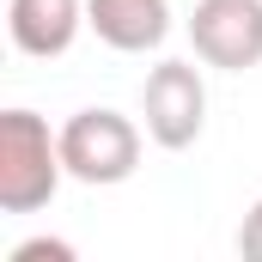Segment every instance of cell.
<instances>
[{
	"mask_svg": "<svg viewBox=\"0 0 262 262\" xmlns=\"http://www.w3.org/2000/svg\"><path fill=\"white\" fill-rule=\"evenodd\" d=\"M85 25L98 31V43L146 55L171 37V0H85Z\"/></svg>",
	"mask_w": 262,
	"mask_h": 262,
	"instance_id": "6",
	"label": "cell"
},
{
	"mask_svg": "<svg viewBox=\"0 0 262 262\" xmlns=\"http://www.w3.org/2000/svg\"><path fill=\"white\" fill-rule=\"evenodd\" d=\"M189 43L220 73H250L262 67V0H195L189 12Z\"/></svg>",
	"mask_w": 262,
	"mask_h": 262,
	"instance_id": "4",
	"label": "cell"
},
{
	"mask_svg": "<svg viewBox=\"0 0 262 262\" xmlns=\"http://www.w3.org/2000/svg\"><path fill=\"white\" fill-rule=\"evenodd\" d=\"M67 177L61 134L37 110H0V207L6 213H37L49 207Z\"/></svg>",
	"mask_w": 262,
	"mask_h": 262,
	"instance_id": "1",
	"label": "cell"
},
{
	"mask_svg": "<svg viewBox=\"0 0 262 262\" xmlns=\"http://www.w3.org/2000/svg\"><path fill=\"white\" fill-rule=\"evenodd\" d=\"M79 25H85V0H6V31L18 55L55 61L73 49Z\"/></svg>",
	"mask_w": 262,
	"mask_h": 262,
	"instance_id": "5",
	"label": "cell"
},
{
	"mask_svg": "<svg viewBox=\"0 0 262 262\" xmlns=\"http://www.w3.org/2000/svg\"><path fill=\"white\" fill-rule=\"evenodd\" d=\"M61 159L73 183L110 189L140 171V128L122 110H73L61 122Z\"/></svg>",
	"mask_w": 262,
	"mask_h": 262,
	"instance_id": "2",
	"label": "cell"
},
{
	"mask_svg": "<svg viewBox=\"0 0 262 262\" xmlns=\"http://www.w3.org/2000/svg\"><path fill=\"white\" fill-rule=\"evenodd\" d=\"M12 262H73V244L67 238H25V244H12Z\"/></svg>",
	"mask_w": 262,
	"mask_h": 262,
	"instance_id": "7",
	"label": "cell"
},
{
	"mask_svg": "<svg viewBox=\"0 0 262 262\" xmlns=\"http://www.w3.org/2000/svg\"><path fill=\"white\" fill-rule=\"evenodd\" d=\"M238 250L250 262H262V201H250V213H244V226H238Z\"/></svg>",
	"mask_w": 262,
	"mask_h": 262,
	"instance_id": "8",
	"label": "cell"
},
{
	"mask_svg": "<svg viewBox=\"0 0 262 262\" xmlns=\"http://www.w3.org/2000/svg\"><path fill=\"white\" fill-rule=\"evenodd\" d=\"M140 116H146V140L165 152L195 146L207 128V85H201L195 61H159L140 85Z\"/></svg>",
	"mask_w": 262,
	"mask_h": 262,
	"instance_id": "3",
	"label": "cell"
}]
</instances>
